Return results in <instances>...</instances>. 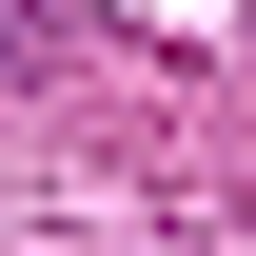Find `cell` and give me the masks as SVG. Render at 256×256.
Here are the masks:
<instances>
[{"label": "cell", "instance_id": "obj_1", "mask_svg": "<svg viewBox=\"0 0 256 256\" xmlns=\"http://www.w3.org/2000/svg\"><path fill=\"white\" fill-rule=\"evenodd\" d=\"M20 60H40V0H0V79H20Z\"/></svg>", "mask_w": 256, "mask_h": 256}]
</instances>
